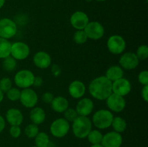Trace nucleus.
Returning <instances> with one entry per match:
<instances>
[{
    "instance_id": "1",
    "label": "nucleus",
    "mask_w": 148,
    "mask_h": 147,
    "mask_svg": "<svg viewBox=\"0 0 148 147\" xmlns=\"http://www.w3.org/2000/svg\"><path fill=\"white\" fill-rule=\"evenodd\" d=\"M89 93L98 100H106L112 92V82L105 76H101L92 79L90 83Z\"/></svg>"
},
{
    "instance_id": "2",
    "label": "nucleus",
    "mask_w": 148,
    "mask_h": 147,
    "mask_svg": "<svg viewBox=\"0 0 148 147\" xmlns=\"http://www.w3.org/2000/svg\"><path fill=\"white\" fill-rule=\"evenodd\" d=\"M92 121L88 117L78 115L72 122V131L77 138L83 139L92 130Z\"/></svg>"
},
{
    "instance_id": "3",
    "label": "nucleus",
    "mask_w": 148,
    "mask_h": 147,
    "mask_svg": "<svg viewBox=\"0 0 148 147\" xmlns=\"http://www.w3.org/2000/svg\"><path fill=\"white\" fill-rule=\"evenodd\" d=\"M114 115L110 110H98L92 115V123L98 129H106L111 125Z\"/></svg>"
},
{
    "instance_id": "4",
    "label": "nucleus",
    "mask_w": 148,
    "mask_h": 147,
    "mask_svg": "<svg viewBox=\"0 0 148 147\" xmlns=\"http://www.w3.org/2000/svg\"><path fill=\"white\" fill-rule=\"evenodd\" d=\"M34 78L35 76L31 71L23 69L15 74L14 82L17 87L23 89L33 86Z\"/></svg>"
},
{
    "instance_id": "5",
    "label": "nucleus",
    "mask_w": 148,
    "mask_h": 147,
    "mask_svg": "<svg viewBox=\"0 0 148 147\" xmlns=\"http://www.w3.org/2000/svg\"><path fill=\"white\" fill-rule=\"evenodd\" d=\"M70 129L69 122L64 118L54 120L50 126V132L53 136L61 138L64 137Z\"/></svg>"
},
{
    "instance_id": "6",
    "label": "nucleus",
    "mask_w": 148,
    "mask_h": 147,
    "mask_svg": "<svg viewBox=\"0 0 148 147\" xmlns=\"http://www.w3.org/2000/svg\"><path fill=\"white\" fill-rule=\"evenodd\" d=\"M17 32V27L15 22L10 18L0 20V37L10 39L14 37Z\"/></svg>"
},
{
    "instance_id": "7",
    "label": "nucleus",
    "mask_w": 148,
    "mask_h": 147,
    "mask_svg": "<svg viewBox=\"0 0 148 147\" xmlns=\"http://www.w3.org/2000/svg\"><path fill=\"white\" fill-rule=\"evenodd\" d=\"M30 52L28 45L24 42L17 41L12 43L10 56H12L15 60H25L29 56Z\"/></svg>"
},
{
    "instance_id": "8",
    "label": "nucleus",
    "mask_w": 148,
    "mask_h": 147,
    "mask_svg": "<svg viewBox=\"0 0 148 147\" xmlns=\"http://www.w3.org/2000/svg\"><path fill=\"white\" fill-rule=\"evenodd\" d=\"M88 39L93 40H98L102 38L105 33L103 26L102 24L97 21L89 22L84 29Z\"/></svg>"
},
{
    "instance_id": "9",
    "label": "nucleus",
    "mask_w": 148,
    "mask_h": 147,
    "mask_svg": "<svg viewBox=\"0 0 148 147\" xmlns=\"http://www.w3.org/2000/svg\"><path fill=\"white\" fill-rule=\"evenodd\" d=\"M107 48L113 54H121L126 48V41L124 37H121V35H114L108 39Z\"/></svg>"
},
{
    "instance_id": "10",
    "label": "nucleus",
    "mask_w": 148,
    "mask_h": 147,
    "mask_svg": "<svg viewBox=\"0 0 148 147\" xmlns=\"http://www.w3.org/2000/svg\"><path fill=\"white\" fill-rule=\"evenodd\" d=\"M38 97L37 93L30 88L23 89L20 93V101L22 105L27 108H33L37 105Z\"/></svg>"
},
{
    "instance_id": "11",
    "label": "nucleus",
    "mask_w": 148,
    "mask_h": 147,
    "mask_svg": "<svg viewBox=\"0 0 148 147\" xmlns=\"http://www.w3.org/2000/svg\"><path fill=\"white\" fill-rule=\"evenodd\" d=\"M106 105L110 110L115 112H120L126 107V100L124 97L112 93L106 99Z\"/></svg>"
},
{
    "instance_id": "12",
    "label": "nucleus",
    "mask_w": 148,
    "mask_h": 147,
    "mask_svg": "<svg viewBox=\"0 0 148 147\" xmlns=\"http://www.w3.org/2000/svg\"><path fill=\"white\" fill-rule=\"evenodd\" d=\"M132 90L131 82L126 78H121L112 82V92L125 97Z\"/></svg>"
},
{
    "instance_id": "13",
    "label": "nucleus",
    "mask_w": 148,
    "mask_h": 147,
    "mask_svg": "<svg viewBox=\"0 0 148 147\" xmlns=\"http://www.w3.org/2000/svg\"><path fill=\"white\" fill-rule=\"evenodd\" d=\"M123 138L121 133L116 131H111L103 135L101 145L103 147H121Z\"/></svg>"
},
{
    "instance_id": "14",
    "label": "nucleus",
    "mask_w": 148,
    "mask_h": 147,
    "mask_svg": "<svg viewBox=\"0 0 148 147\" xmlns=\"http://www.w3.org/2000/svg\"><path fill=\"white\" fill-rule=\"evenodd\" d=\"M140 63V60L135 53L127 52L124 53L119 59L120 66L126 70H133L136 69Z\"/></svg>"
},
{
    "instance_id": "15",
    "label": "nucleus",
    "mask_w": 148,
    "mask_h": 147,
    "mask_svg": "<svg viewBox=\"0 0 148 147\" xmlns=\"http://www.w3.org/2000/svg\"><path fill=\"white\" fill-rule=\"evenodd\" d=\"M89 17L86 13L82 11H77L70 17L71 25L77 30H84L89 22Z\"/></svg>"
},
{
    "instance_id": "16",
    "label": "nucleus",
    "mask_w": 148,
    "mask_h": 147,
    "mask_svg": "<svg viewBox=\"0 0 148 147\" xmlns=\"http://www.w3.org/2000/svg\"><path fill=\"white\" fill-rule=\"evenodd\" d=\"M93 108L94 104L92 99L88 97H85L82 98L80 100H79V102L77 104L75 110H76L78 115L88 117V115L92 113Z\"/></svg>"
},
{
    "instance_id": "17",
    "label": "nucleus",
    "mask_w": 148,
    "mask_h": 147,
    "mask_svg": "<svg viewBox=\"0 0 148 147\" xmlns=\"http://www.w3.org/2000/svg\"><path fill=\"white\" fill-rule=\"evenodd\" d=\"M33 61L36 67L40 69H46L51 64V57L45 51H38L35 53Z\"/></svg>"
},
{
    "instance_id": "18",
    "label": "nucleus",
    "mask_w": 148,
    "mask_h": 147,
    "mask_svg": "<svg viewBox=\"0 0 148 147\" xmlns=\"http://www.w3.org/2000/svg\"><path fill=\"white\" fill-rule=\"evenodd\" d=\"M69 94L75 99H80L85 94L86 87L85 84L79 80H75L70 83L68 87Z\"/></svg>"
},
{
    "instance_id": "19",
    "label": "nucleus",
    "mask_w": 148,
    "mask_h": 147,
    "mask_svg": "<svg viewBox=\"0 0 148 147\" xmlns=\"http://www.w3.org/2000/svg\"><path fill=\"white\" fill-rule=\"evenodd\" d=\"M23 113L17 108H10L6 112V120L11 125H20L23 122Z\"/></svg>"
},
{
    "instance_id": "20",
    "label": "nucleus",
    "mask_w": 148,
    "mask_h": 147,
    "mask_svg": "<svg viewBox=\"0 0 148 147\" xmlns=\"http://www.w3.org/2000/svg\"><path fill=\"white\" fill-rule=\"evenodd\" d=\"M51 106L53 111L59 112V113H62L69 108V102L64 97H54L53 101L51 103Z\"/></svg>"
},
{
    "instance_id": "21",
    "label": "nucleus",
    "mask_w": 148,
    "mask_h": 147,
    "mask_svg": "<svg viewBox=\"0 0 148 147\" xmlns=\"http://www.w3.org/2000/svg\"><path fill=\"white\" fill-rule=\"evenodd\" d=\"M30 119L32 123L38 125L43 123L46 119V112L40 107H34L30 112Z\"/></svg>"
},
{
    "instance_id": "22",
    "label": "nucleus",
    "mask_w": 148,
    "mask_h": 147,
    "mask_svg": "<svg viewBox=\"0 0 148 147\" xmlns=\"http://www.w3.org/2000/svg\"><path fill=\"white\" fill-rule=\"evenodd\" d=\"M124 76V71L120 66H111L108 68L106 72V77L108 78L111 82L119 79Z\"/></svg>"
},
{
    "instance_id": "23",
    "label": "nucleus",
    "mask_w": 148,
    "mask_h": 147,
    "mask_svg": "<svg viewBox=\"0 0 148 147\" xmlns=\"http://www.w3.org/2000/svg\"><path fill=\"white\" fill-rule=\"evenodd\" d=\"M12 43L7 39L0 37V59H4L10 56Z\"/></svg>"
},
{
    "instance_id": "24",
    "label": "nucleus",
    "mask_w": 148,
    "mask_h": 147,
    "mask_svg": "<svg viewBox=\"0 0 148 147\" xmlns=\"http://www.w3.org/2000/svg\"><path fill=\"white\" fill-rule=\"evenodd\" d=\"M127 122H126L124 118H121V117L117 116L114 117L111 126H112V128H114V131L121 133L124 131H125L126 128H127Z\"/></svg>"
},
{
    "instance_id": "25",
    "label": "nucleus",
    "mask_w": 148,
    "mask_h": 147,
    "mask_svg": "<svg viewBox=\"0 0 148 147\" xmlns=\"http://www.w3.org/2000/svg\"><path fill=\"white\" fill-rule=\"evenodd\" d=\"M34 138L35 144L37 147H47L50 143L49 135L45 132H39Z\"/></svg>"
},
{
    "instance_id": "26",
    "label": "nucleus",
    "mask_w": 148,
    "mask_h": 147,
    "mask_svg": "<svg viewBox=\"0 0 148 147\" xmlns=\"http://www.w3.org/2000/svg\"><path fill=\"white\" fill-rule=\"evenodd\" d=\"M103 134L98 130H91L88 135H87L88 141L91 144H101L103 138Z\"/></svg>"
},
{
    "instance_id": "27",
    "label": "nucleus",
    "mask_w": 148,
    "mask_h": 147,
    "mask_svg": "<svg viewBox=\"0 0 148 147\" xmlns=\"http://www.w3.org/2000/svg\"><path fill=\"white\" fill-rule=\"evenodd\" d=\"M2 66L4 70L6 71L11 72L15 70L17 67V60L14 59L12 56H9L8 57L4 59L2 62Z\"/></svg>"
},
{
    "instance_id": "28",
    "label": "nucleus",
    "mask_w": 148,
    "mask_h": 147,
    "mask_svg": "<svg viewBox=\"0 0 148 147\" xmlns=\"http://www.w3.org/2000/svg\"><path fill=\"white\" fill-rule=\"evenodd\" d=\"M24 132L27 138H34L39 133L38 126L34 123H30L25 127Z\"/></svg>"
},
{
    "instance_id": "29",
    "label": "nucleus",
    "mask_w": 148,
    "mask_h": 147,
    "mask_svg": "<svg viewBox=\"0 0 148 147\" xmlns=\"http://www.w3.org/2000/svg\"><path fill=\"white\" fill-rule=\"evenodd\" d=\"M88 37L85 32L84 31V30H77L73 35V40L77 44H84V43L88 41Z\"/></svg>"
},
{
    "instance_id": "30",
    "label": "nucleus",
    "mask_w": 148,
    "mask_h": 147,
    "mask_svg": "<svg viewBox=\"0 0 148 147\" xmlns=\"http://www.w3.org/2000/svg\"><path fill=\"white\" fill-rule=\"evenodd\" d=\"M140 61H145L148 57V47L146 45H142L139 46L135 53Z\"/></svg>"
},
{
    "instance_id": "31",
    "label": "nucleus",
    "mask_w": 148,
    "mask_h": 147,
    "mask_svg": "<svg viewBox=\"0 0 148 147\" xmlns=\"http://www.w3.org/2000/svg\"><path fill=\"white\" fill-rule=\"evenodd\" d=\"M7 97L8 99L11 101H17L20 100V93L21 91L19 89L15 87H12L11 89H9L7 92Z\"/></svg>"
},
{
    "instance_id": "32",
    "label": "nucleus",
    "mask_w": 148,
    "mask_h": 147,
    "mask_svg": "<svg viewBox=\"0 0 148 147\" xmlns=\"http://www.w3.org/2000/svg\"><path fill=\"white\" fill-rule=\"evenodd\" d=\"M64 118L66 119L68 122H73L76 119L77 117L78 116V114L75 109L68 108L64 112Z\"/></svg>"
},
{
    "instance_id": "33",
    "label": "nucleus",
    "mask_w": 148,
    "mask_h": 147,
    "mask_svg": "<svg viewBox=\"0 0 148 147\" xmlns=\"http://www.w3.org/2000/svg\"><path fill=\"white\" fill-rule=\"evenodd\" d=\"M12 87V82L9 77H3L0 80V89L3 92H7Z\"/></svg>"
},
{
    "instance_id": "34",
    "label": "nucleus",
    "mask_w": 148,
    "mask_h": 147,
    "mask_svg": "<svg viewBox=\"0 0 148 147\" xmlns=\"http://www.w3.org/2000/svg\"><path fill=\"white\" fill-rule=\"evenodd\" d=\"M10 134L12 138H17L21 135V128L20 125H11L10 128Z\"/></svg>"
},
{
    "instance_id": "35",
    "label": "nucleus",
    "mask_w": 148,
    "mask_h": 147,
    "mask_svg": "<svg viewBox=\"0 0 148 147\" xmlns=\"http://www.w3.org/2000/svg\"><path fill=\"white\" fill-rule=\"evenodd\" d=\"M138 81L143 86L148 85V71L147 70L142 71L138 75Z\"/></svg>"
},
{
    "instance_id": "36",
    "label": "nucleus",
    "mask_w": 148,
    "mask_h": 147,
    "mask_svg": "<svg viewBox=\"0 0 148 147\" xmlns=\"http://www.w3.org/2000/svg\"><path fill=\"white\" fill-rule=\"evenodd\" d=\"M41 98L43 102H45L46 104H51L54 98V96L51 92H46L42 95Z\"/></svg>"
},
{
    "instance_id": "37",
    "label": "nucleus",
    "mask_w": 148,
    "mask_h": 147,
    "mask_svg": "<svg viewBox=\"0 0 148 147\" xmlns=\"http://www.w3.org/2000/svg\"><path fill=\"white\" fill-rule=\"evenodd\" d=\"M141 96L145 102H148V85L143 86L141 91Z\"/></svg>"
},
{
    "instance_id": "38",
    "label": "nucleus",
    "mask_w": 148,
    "mask_h": 147,
    "mask_svg": "<svg viewBox=\"0 0 148 147\" xmlns=\"http://www.w3.org/2000/svg\"><path fill=\"white\" fill-rule=\"evenodd\" d=\"M51 71L53 73V76H58L60 75L61 71H62V69L61 67L57 64H53L51 67Z\"/></svg>"
},
{
    "instance_id": "39",
    "label": "nucleus",
    "mask_w": 148,
    "mask_h": 147,
    "mask_svg": "<svg viewBox=\"0 0 148 147\" xmlns=\"http://www.w3.org/2000/svg\"><path fill=\"white\" fill-rule=\"evenodd\" d=\"M43 80L42 79V77H40V76H35L34 80H33V86H36V87H40L43 84Z\"/></svg>"
},
{
    "instance_id": "40",
    "label": "nucleus",
    "mask_w": 148,
    "mask_h": 147,
    "mask_svg": "<svg viewBox=\"0 0 148 147\" xmlns=\"http://www.w3.org/2000/svg\"><path fill=\"white\" fill-rule=\"evenodd\" d=\"M5 128V120L1 115H0V133L2 132Z\"/></svg>"
},
{
    "instance_id": "41",
    "label": "nucleus",
    "mask_w": 148,
    "mask_h": 147,
    "mask_svg": "<svg viewBox=\"0 0 148 147\" xmlns=\"http://www.w3.org/2000/svg\"><path fill=\"white\" fill-rule=\"evenodd\" d=\"M3 99H4V92L2 91H1V89H0V103L2 102Z\"/></svg>"
},
{
    "instance_id": "42",
    "label": "nucleus",
    "mask_w": 148,
    "mask_h": 147,
    "mask_svg": "<svg viewBox=\"0 0 148 147\" xmlns=\"http://www.w3.org/2000/svg\"><path fill=\"white\" fill-rule=\"evenodd\" d=\"M90 147H103L101 144H92V145L90 146Z\"/></svg>"
},
{
    "instance_id": "43",
    "label": "nucleus",
    "mask_w": 148,
    "mask_h": 147,
    "mask_svg": "<svg viewBox=\"0 0 148 147\" xmlns=\"http://www.w3.org/2000/svg\"><path fill=\"white\" fill-rule=\"evenodd\" d=\"M4 3H5V0H0V9L2 8L3 6L4 5Z\"/></svg>"
},
{
    "instance_id": "44",
    "label": "nucleus",
    "mask_w": 148,
    "mask_h": 147,
    "mask_svg": "<svg viewBox=\"0 0 148 147\" xmlns=\"http://www.w3.org/2000/svg\"><path fill=\"white\" fill-rule=\"evenodd\" d=\"M85 1H86L87 2H91V1H92V0H85Z\"/></svg>"
},
{
    "instance_id": "45",
    "label": "nucleus",
    "mask_w": 148,
    "mask_h": 147,
    "mask_svg": "<svg viewBox=\"0 0 148 147\" xmlns=\"http://www.w3.org/2000/svg\"><path fill=\"white\" fill-rule=\"evenodd\" d=\"M96 1H106V0H96Z\"/></svg>"
},
{
    "instance_id": "46",
    "label": "nucleus",
    "mask_w": 148,
    "mask_h": 147,
    "mask_svg": "<svg viewBox=\"0 0 148 147\" xmlns=\"http://www.w3.org/2000/svg\"><path fill=\"white\" fill-rule=\"evenodd\" d=\"M31 147H37V146H31Z\"/></svg>"
}]
</instances>
